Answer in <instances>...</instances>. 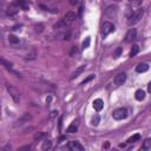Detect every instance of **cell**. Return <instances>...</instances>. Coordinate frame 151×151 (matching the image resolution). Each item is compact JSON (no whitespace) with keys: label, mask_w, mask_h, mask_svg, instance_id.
<instances>
[{"label":"cell","mask_w":151,"mask_h":151,"mask_svg":"<svg viewBox=\"0 0 151 151\" xmlns=\"http://www.w3.org/2000/svg\"><path fill=\"white\" fill-rule=\"evenodd\" d=\"M70 31H64V32H60V33H57V39H64V40H69L70 39Z\"/></svg>","instance_id":"cell-15"},{"label":"cell","mask_w":151,"mask_h":151,"mask_svg":"<svg viewBox=\"0 0 151 151\" xmlns=\"http://www.w3.org/2000/svg\"><path fill=\"white\" fill-rule=\"evenodd\" d=\"M69 149L72 150V151H84V146L77 142V141H72L69 143Z\"/></svg>","instance_id":"cell-8"},{"label":"cell","mask_w":151,"mask_h":151,"mask_svg":"<svg viewBox=\"0 0 151 151\" xmlns=\"http://www.w3.org/2000/svg\"><path fill=\"white\" fill-rule=\"evenodd\" d=\"M115 1H122V0H115Z\"/></svg>","instance_id":"cell-35"},{"label":"cell","mask_w":151,"mask_h":151,"mask_svg":"<svg viewBox=\"0 0 151 151\" xmlns=\"http://www.w3.org/2000/svg\"><path fill=\"white\" fill-rule=\"evenodd\" d=\"M93 78H94V76H93V74H91L90 77H87V78H86V79H85V80L82 83V85H85V84H87V83H89V82H91Z\"/></svg>","instance_id":"cell-29"},{"label":"cell","mask_w":151,"mask_h":151,"mask_svg":"<svg viewBox=\"0 0 151 151\" xmlns=\"http://www.w3.org/2000/svg\"><path fill=\"white\" fill-rule=\"evenodd\" d=\"M46 137H47L46 132H37V134L34 135V141H42V139H44Z\"/></svg>","instance_id":"cell-19"},{"label":"cell","mask_w":151,"mask_h":151,"mask_svg":"<svg viewBox=\"0 0 151 151\" xmlns=\"http://www.w3.org/2000/svg\"><path fill=\"white\" fill-rule=\"evenodd\" d=\"M85 69H86V66H85V65H82V66H79L77 70H76V71L72 73V76H71V78H70V79H71V80H73L74 78H77L78 76L80 74V73H83V72L85 71Z\"/></svg>","instance_id":"cell-14"},{"label":"cell","mask_w":151,"mask_h":151,"mask_svg":"<svg viewBox=\"0 0 151 151\" xmlns=\"http://www.w3.org/2000/svg\"><path fill=\"white\" fill-rule=\"evenodd\" d=\"M51 99H52V98H51V97H48V98L46 99V103H50V102H51Z\"/></svg>","instance_id":"cell-33"},{"label":"cell","mask_w":151,"mask_h":151,"mask_svg":"<svg viewBox=\"0 0 151 151\" xmlns=\"http://www.w3.org/2000/svg\"><path fill=\"white\" fill-rule=\"evenodd\" d=\"M148 70H149V65H148L146 63H141V64H138L137 67H136V71L139 72V73H142V72H146Z\"/></svg>","instance_id":"cell-16"},{"label":"cell","mask_w":151,"mask_h":151,"mask_svg":"<svg viewBox=\"0 0 151 151\" xmlns=\"http://www.w3.org/2000/svg\"><path fill=\"white\" fill-rule=\"evenodd\" d=\"M13 7H15L17 10H24V11H27L30 8V3L27 0H15L11 4Z\"/></svg>","instance_id":"cell-5"},{"label":"cell","mask_w":151,"mask_h":151,"mask_svg":"<svg viewBox=\"0 0 151 151\" xmlns=\"http://www.w3.org/2000/svg\"><path fill=\"white\" fill-rule=\"evenodd\" d=\"M142 149L143 150H150L151 149V139L150 138H146L142 145Z\"/></svg>","instance_id":"cell-21"},{"label":"cell","mask_w":151,"mask_h":151,"mask_svg":"<svg viewBox=\"0 0 151 151\" xmlns=\"http://www.w3.org/2000/svg\"><path fill=\"white\" fill-rule=\"evenodd\" d=\"M138 52H139V46L138 45H134V46H132V48H131V51H130V57H135Z\"/></svg>","instance_id":"cell-22"},{"label":"cell","mask_w":151,"mask_h":151,"mask_svg":"<svg viewBox=\"0 0 151 151\" xmlns=\"http://www.w3.org/2000/svg\"><path fill=\"white\" fill-rule=\"evenodd\" d=\"M0 64H1L3 66H5L6 69H8V70H11L13 73H15L17 76H18V77H19V76H20V74H18L17 72H14L13 70H12V66H13V64L11 63V62H8V60H6V59H4V58H1V57H0Z\"/></svg>","instance_id":"cell-12"},{"label":"cell","mask_w":151,"mask_h":151,"mask_svg":"<svg viewBox=\"0 0 151 151\" xmlns=\"http://www.w3.org/2000/svg\"><path fill=\"white\" fill-rule=\"evenodd\" d=\"M117 6L116 5H110V6H107L106 7V10H105V14L107 15V17H110V18H113L116 14H117Z\"/></svg>","instance_id":"cell-9"},{"label":"cell","mask_w":151,"mask_h":151,"mask_svg":"<svg viewBox=\"0 0 151 151\" xmlns=\"http://www.w3.org/2000/svg\"><path fill=\"white\" fill-rule=\"evenodd\" d=\"M32 146L31 145H25V146H23V148H20V150H30Z\"/></svg>","instance_id":"cell-32"},{"label":"cell","mask_w":151,"mask_h":151,"mask_svg":"<svg viewBox=\"0 0 151 151\" xmlns=\"http://www.w3.org/2000/svg\"><path fill=\"white\" fill-rule=\"evenodd\" d=\"M8 42L11 44H13V45H18L19 43H20V39H19L18 37H15V35H8Z\"/></svg>","instance_id":"cell-20"},{"label":"cell","mask_w":151,"mask_h":151,"mask_svg":"<svg viewBox=\"0 0 151 151\" xmlns=\"http://www.w3.org/2000/svg\"><path fill=\"white\" fill-rule=\"evenodd\" d=\"M136 37H137V31L136 28H130L127 31V33L125 34V42L126 43H132L135 39H136Z\"/></svg>","instance_id":"cell-7"},{"label":"cell","mask_w":151,"mask_h":151,"mask_svg":"<svg viewBox=\"0 0 151 151\" xmlns=\"http://www.w3.org/2000/svg\"><path fill=\"white\" fill-rule=\"evenodd\" d=\"M125 80H126V74H125L124 72H122V73H118V74L116 76L115 84H116L117 86H119V85H123V84L125 83Z\"/></svg>","instance_id":"cell-10"},{"label":"cell","mask_w":151,"mask_h":151,"mask_svg":"<svg viewBox=\"0 0 151 151\" xmlns=\"http://www.w3.org/2000/svg\"><path fill=\"white\" fill-rule=\"evenodd\" d=\"M143 15H144V10H143V8H138V10H136V11H134V12L131 13V15L127 18V19H129L127 24H129L130 26L137 24V23L141 20V19L143 18Z\"/></svg>","instance_id":"cell-2"},{"label":"cell","mask_w":151,"mask_h":151,"mask_svg":"<svg viewBox=\"0 0 151 151\" xmlns=\"http://www.w3.org/2000/svg\"><path fill=\"white\" fill-rule=\"evenodd\" d=\"M142 3H143V0H129V4L131 6H136V7L142 5Z\"/></svg>","instance_id":"cell-25"},{"label":"cell","mask_w":151,"mask_h":151,"mask_svg":"<svg viewBox=\"0 0 151 151\" xmlns=\"http://www.w3.org/2000/svg\"><path fill=\"white\" fill-rule=\"evenodd\" d=\"M78 54V47L77 46H72L71 47V51H70V55L71 57H76Z\"/></svg>","instance_id":"cell-27"},{"label":"cell","mask_w":151,"mask_h":151,"mask_svg":"<svg viewBox=\"0 0 151 151\" xmlns=\"http://www.w3.org/2000/svg\"><path fill=\"white\" fill-rule=\"evenodd\" d=\"M122 51H123V47H118V48L116 50V53H115V57H116V58H118V57L122 54Z\"/></svg>","instance_id":"cell-30"},{"label":"cell","mask_w":151,"mask_h":151,"mask_svg":"<svg viewBox=\"0 0 151 151\" xmlns=\"http://www.w3.org/2000/svg\"><path fill=\"white\" fill-rule=\"evenodd\" d=\"M139 139H141V135L136 134V135H134L132 137H130V138L127 139V143H135V142H137V141H139Z\"/></svg>","instance_id":"cell-24"},{"label":"cell","mask_w":151,"mask_h":151,"mask_svg":"<svg viewBox=\"0 0 151 151\" xmlns=\"http://www.w3.org/2000/svg\"><path fill=\"white\" fill-rule=\"evenodd\" d=\"M52 148V142L51 141H45L44 143H43V145H42V150H50Z\"/></svg>","instance_id":"cell-23"},{"label":"cell","mask_w":151,"mask_h":151,"mask_svg":"<svg viewBox=\"0 0 151 151\" xmlns=\"http://www.w3.org/2000/svg\"><path fill=\"white\" fill-rule=\"evenodd\" d=\"M57 113H58L57 111H52V112L50 113V118H53V117H55V116H57Z\"/></svg>","instance_id":"cell-31"},{"label":"cell","mask_w":151,"mask_h":151,"mask_svg":"<svg viewBox=\"0 0 151 151\" xmlns=\"http://www.w3.org/2000/svg\"><path fill=\"white\" fill-rule=\"evenodd\" d=\"M135 97L137 100H143L145 98V92L143 90H137L136 93H135Z\"/></svg>","instance_id":"cell-18"},{"label":"cell","mask_w":151,"mask_h":151,"mask_svg":"<svg viewBox=\"0 0 151 151\" xmlns=\"http://www.w3.org/2000/svg\"><path fill=\"white\" fill-rule=\"evenodd\" d=\"M32 119V115H31V113H24V115L20 117V118H19L18 119V123L19 124H23V123H28Z\"/></svg>","instance_id":"cell-13"},{"label":"cell","mask_w":151,"mask_h":151,"mask_svg":"<svg viewBox=\"0 0 151 151\" xmlns=\"http://www.w3.org/2000/svg\"><path fill=\"white\" fill-rule=\"evenodd\" d=\"M126 116H127V110L125 107H119V109L115 110V111H113V113H112V117L115 118L116 121L124 119V118H126Z\"/></svg>","instance_id":"cell-4"},{"label":"cell","mask_w":151,"mask_h":151,"mask_svg":"<svg viewBox=\"0 0 151 151\" xmlns=\"http://www.w3.org/2000/svg\"><path fill=\"white\" fill-rule=\"evenodd\" d=\"M109 146H110V144H109V143H106V144H105V146H104V148H105V149H107V148H109Z\"/></svg>","instance_id":"cell-34"},{"label":"cell","mask_w":151,"mask_h":151,"mask_svg":"<svg viewBox=\"0 0 151 151\" xmlns=\"http://www.w3.org/2000/svg\"><path fill=\"white\" fill-rule=\"evenodd\" d=\"M78 126H79V119H74L71 123V125L67 127L66 132H69V134H74V132L78 130Z\"/></svg>","instance_id":"cell-11"},{"label":"cell","mask_w":151,"mask_h":151,"mask_svg":"<svg viewBox=\"0 0 151 151\" xmlns=\"http://www.w3.org/2000/svg\"><path fill=\"white\" fill-rule=\"evenodd\" d=\"M90 42H91L90 38H86V40L83 43V48H87L90 46Z\"/></svg>","instance_id":"cell-28"},{"label":"cell","mask_w":151,"mask_h":151,"mask_svg":"<svg viewBox=\"0 0 151 151\" xmlns=\"http://www.w3.org/2000/svg\"><path fill=\"white\" fill-rule=\"evenodd\" d=\"M76 18H77L76 13H73V12H67V13H66L62 19H60V20L54 25V28H60V27L65 28V27H69L71 24L74 23Z\"/></svg>","instance_id":"cell-1"},{"label":"cell","mask_w":151,"mask_h":151,"mask_svg":"<svg viewBox=\"0 0 151 151\" xmlns=\"http://www.w3.org/2000/svg\"><path fill=\"white\" fill-rule=\"evenodd\" d=\"M103 106H104V103H103L102 99H96V100L93 102V107H94V110L100 111V110L103 109Z\"/></svg>","instance_id":"cell-17"},{"label":"cell","mask_w":151,"mask_h":151,"mask_svg":"<svg viewBox=\"0 0 151 151\" xmlns=\"http://www.w3.org/2000/svg\"><path fill=\"white\" fill-rule=\"evenodd\" d=\"M99 121H100V118H99L98 115L93 116V117H92V125H93V126H97V125L99 124Z\"/></svg>","instance_id":"cell-26"},{"label":"cell","mask_w":151,"mask_h":151,"mask_svg":"<svg viewBox=\"0 0 151 151\" xmlns=\"http://www.w3.org/2000/svg\"><path fill=\"white\" fill-rule=\"evenodd\" d=\"M115 31V25L110 21H105L102 26V35L103 37H106L107 34H110L111 32Z\"/></svg>","instance_id":"cell-6"},{"label":"cell","mask_w":151,"mask_h":151,"mask_svg":"<svg viewBox=\"0 0 151 151\" xmlns=\"http://www.w3.org/2000/svg\"><path fill=\"white\" fill-rule=\"evenodd\" d=\"M6 90H7V92L10 93V96L12 97V99H13L14 103L18 104L19 102H20V92L18 91L17 87H14V86L11 85V84H6Z\"/></svg>","instance_id":"cell-3"}]
</instances>
